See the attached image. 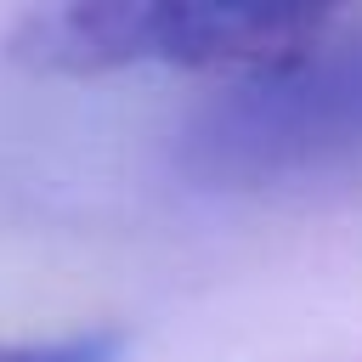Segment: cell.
I'll list each match as a JSON object with an SVG mask.
<instances>
[{
	"instance_id": "obj_1",
	"label": "cell",
	"mask_w": 362,
	"mask_h": 362,
	"mask_svg": "<svg viewBox=\"0 0 362 362\" xmlns=\"http://www.w3.org/2000/svg\"><path fill=\"white\" fill-rule=\"evenodd\" d=\"M175 170L204 192L272 198L362 175V11H317L272 62L221 79L181 124Z\"/></svg>"
},
{
	"instance_id": "obj_2",
	"label": "cell",
	"mask_w": 362,
	"mask_h": 362,
	"mask_svg": "<svg viewBox=\"0 0 362 362\" xmlns=\"http://www.w3.org/2000/svg\"><path fill=\"white\" fill-rule=\"evenodd\" d=\"M317 11L272 6H192V0H74L40 6L17 23L11 57L40 74H124L181 68L232 79L255 62L283 57Z\"/></svg>"
},
{
	"instance_id": "obj_3",
	"label": "cell",
	"mask_w": 362,
	"mask_h": 362,
	"mask_svg": "<svg viewBox=\"0 0 362 362\" xmlns=\"http://www.w3.org/2000/svg\"><path fill=\"white\" fill-rule=\"evenodd\" d=\"M124 334L113 328H79V334H34V339H0V362H119Z\"/></svg>"
}]
</instances>
